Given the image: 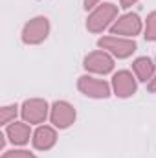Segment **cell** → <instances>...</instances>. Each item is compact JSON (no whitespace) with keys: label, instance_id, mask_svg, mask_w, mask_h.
Masks as SVG:
<instances>
[{"label":"cell","instance_id":"6da1fadb","mask_svg":"<svg viewBox=\"0 0 156 158\" xmlns=\"http://www.w3.org/2000/svg\"><path fill=\"white\" fill-rule=\"evenodd\" d=\"M117 19V6L110 2H103L97 7L92 9V13L86 19V30L90 33H103L107 28H110Z\"/></svg>","mask_w":156,"mask_h":158},{"label":"cell","instance_id":"7a4b0ae2","mask_svg":"<svg viewBox=\"0 0 156 158\" xmlns=\"http://www.w3.org/2000/svg\"><path fill=\"white\" fill-rule=\"evenodd\" d=\"M97 46L101 50H105L107 53H110L112 57L116 59H127L130 57L134 52H136V42L132 39H127V37H116V35H107V37H101L97 40Z\"/></svg>","mask_w":156,"mask_h":158},{"label":"cell","instance_id":"3957f363","mask_svg":"<svg viewBox=\"0 0 156 158\" xmlns=\"http://www.w3.org/2000/svg\"><path fill=\"white\" fill-rule=\"evenodd\" d=\"M50 35V20L46 17H33L31 20H28L22 28V33H20V39L24 44H30V46H35L40 44L48 39Z\"/></svg>","mask_w":156,"mask_h":158},{"label":"cell","instance_id":"277c9868","mask_svg":"<svg viewBox=\"0 0 156 158\" xmlns=\"http://www.w3.org/2000/svg\"><path fill=\"white\" fill-rule=\"evenodd\" d=\"M77 88L83 96L92 98V99H107L112 94V86L105 79H97L88 74L77 79Z\"/></svg>","mask_w":156,"mask_h":158},{"label":"cell","instance_id":"5b68a950","mask_svg":"<svg viewBox=\"0 0 156 158\" xmlns=\"http://www.w3.org/2000/svg\"><path fill=\"white\" fill-rule=\"evenodd\" d=\"M50 105L46 99H40V98H33V99H26L20 107V114L22 119L30 125H39L44 123L46 118L50 116Z\"/></svg>","mask_w":156,"mask_h":158},{"label":"cell","instance_id":"8992f818","mask_svg":"<svg viewBox=\"0 0 156 158\" xmlns=\"http://www.w3.org/2000/svg\"><path fill=\"white\" fill-rule=\"evenodd\" d=\"M143 30V22L140 19V15L136 13H125L121 17H117L116 22L110 26V35H116V37H136L140 35Z\"/></svg>","mask_w":156,"mask_h":158},{"label":"cell","instance_id":"52a82bcc","mask_svg":"<svg viewBox=\"0 0 156 158\" xmlns=\"http://www.w3.org/2000/svg\"><path fill=\"white\" fill-rule=\"evenodd\" d=\"M83 68L90 74H97V76H107L114 70V57L110 53H107L105 50H97L88 53L83 59Z\"/></svg>","mask_w":156,"mask_h":158},{"label":"cell","instance_id":"ba28073f","mask_svg":"<svg viewBox=\"0 0 156 158\" xmlns=\"http://www.w3.org/2000/svg\"><path fill=\"white\" fill-rule=\"evenodd\" d=\"M76 109L68 101H55L50 109V121L55 129H68L76 121Z\"/></svg>","mask_w":156,"mask_h":158},{"label":"cell","instance_id":"9c48e42d","mask_svg":"<svg viewBox=\"0 0 156 158\" xmlns=\"http://www.w3.org/2000/svg\"><path fill=\"white\" fill-rule=\"evenodd\" d=\"M138 90V85H136V77L129 72V70H119L112 76V92L114 96L121 98V99H127V98H132Z\"/></svg>","mask_w":156,"mask_h":158},{"label":"cell","instance_id":"30bf717a","mask_svg":"<svg viewBox=\"0 0 156 158\" xmlns=\"http://www.w3.org/2000/svg\"><path fill=\"white\" fill-rule=\"evenodd\" d=\"M31 142L37 151H50L57 143V131L50 125H39L31 136Z\"/></svg>","mask_w":156,"mask_h":158},{"label":"cell","instance_id":"8fae6325","mask_svg":"<svg viewBox=\"0 0 156 158\" xmlns=\"http://www.w3.org/2000/svg\"><path fill=\"white\" fill-rule=\"evenodd\" d=\"M6 136L13 145H26L30 142V136H33V134H31L30 125L26 121L24 123L22 121H13L6 127Z\"/></svg>","mask_w":156,"mask_h":158},{"label":"cell","instance_id":"7c38bea8","mask_svg":"<svg viewBox=\"0 0 156 158\" xmlns=\"http://www.w3.org/2000/svg\"><path fill=\"white\" fill-rule=\"evenodd\" d=\"M132 72H134V76H136L138 81L149 83L151 79L154 77L156 66H154V63H153L151 57H138L132 63Z\"/></svg>","mask_w":156,"mask_h":158},{"label":"cell","instance_id":"4fadbf2b","mask_svg":"<svg viewBox=\"0 0 156 158\" xmlns=\"http://www.w3.org/2000/svg\"><path fill=\"white\" fill-rule=\"evenodd\" d=\"M17 114H18V107L17 105H4L2 109H0V121H2V125H9V123H13L15 118H17Z\"/></svg>","mask_w":156,"mask_h":158},{"label":"cell","instance_id":"5bb4252c","mask_svg":"<svg viewBox=\"0 0 156 158\" xmlns=\"http://www.w3.org/2000/svg\"><path fill=\"white\" fill-rule=\"evenodd\" d=\"M147 40L154 42L156 40V11L149 13L147 19H145V35H143Z\"/></svg>","mask_w":156,"mask_h":158},{"label":"cell","instance_id":"9a60e30c","mask_svg":"<svg viewBox=\"0 0 156 158\" xmlns=\"http://www.w3.org/2000/svg\"><path fill=\"white\" fill-rule=\"evenodd\" d=\"M2 158H39L37 155L26 151V149H13V151H6Z\"/></svg>","mask_w":156,"mask_h":158},{"label":"cell","instance_id":"2e32d148","mask_svg":"<svg viewBox=\"0 0 156 158\" xmlns=\"http://www.w3.org/2000/svg\"><path fill=\"white\" fill-rule=\"evenodd\" d=\"M99 2H101V0H83V7L88 11V9L97 7V6H99Z\"/></svg>","mask_w":156,"mask_h":158},{"label":"cell","instance_id":"e0dca14e","mask_svg":"<svg viewBox=\"0 0 156 158\" xmlns=\"http://www.w3.org/2000/svg\"><path fill=\"white\" fill-rule=\"evenodd\" d=\"M136 2H138V0H119V7H123V9H129V7H132Z\"/></svg>","mask_w":156,"mask_h":158},{"label":"cell","instance_id":"ac0fdd59","mask_svg":"<svg viewBox=\"0 0 156 158\" xmlns=\"http://www.w3.org/2000/svg\"><path fill=\"white\" fill-rule=\"evenodd\" d=\"M147 90H149L151 94H156V74H154V77L149 81V85H147Z\"/></svg>","mask_w":156,"mask_h":158}]
</instances>
